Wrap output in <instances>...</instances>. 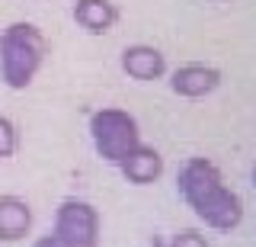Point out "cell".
<instances>
[{"label":"cell","instance_id":"cell-10","mask_svg":"<svg viewBox=\"0 0 256 247\" xmlns=\"http://www.w3.org/2000/svg\"><path fill=\"white\" fill-rule=\"evenodd\" d=\"M16 151V129L6 116H0V157H10Z\"/></svg>","mask_w":256,"mask_h":247},{"label":"cell","instance_id":"cell-8","mask_svg":"<svg viewBox=\"0 0 256 247\" xmlns=\"http://www.w3.org/2000/svg\"><path fill=\"white\" fill-rule=\"evenodd\" d=\"M32 228V209L20 196H0V241H22Z\"/></svg>","mask_w":256,"mask_h":247},{"label":"cell","instance_id":"cell-5","mask_svg":"<svg viewBox=\"0 0 256 247\" xmlns=\"http://www.w3.org/2000/svg\"><path fill=\"white\" fill-rule=\"evenodd\" d=\"M218 84H221V71L212 68V65H182V68H176L173 77H170L173 93L192 97V100L218 90Z\"/></svg>","mask_w":256,"mask_h":247},{"label":"cell","instance_id":"cell-2","mask_svg":"<svg viewBox=\"0 0 256 247\" xmlns=\"http://www.w3.org/2000/svg\"><path fill=\"white\" fill-rule=\"evenodd\" d=\"M45 61V36L32 23H13L0 33V77L10 90H26Z\"/></svg>","mask_w":256,"mask_h":247},{"label":"cell","instance_id":"cell-9","mask_svg":"<svg viewBox=\"0 0 256 247\" xmlns=\"http://www.w3.org/2000/svg\"><path fill=\"white\" fill-rule=\"evenodd\" d=\"M74 20L84 33L102 36V33H109L112 23H116V7H112V0H77Z\"/></svg>","mask_w":256,"mask_h":247},{"label":"cell","instance_id":"cell-3","mask_svg":"<svg viewBox=\"0 0 256 247\" xmlns=\"http://www.w3.org/2000/svg\"><path fill=\"white\" fill-rule=\"evenodd\" d=\"M90 138L93 148L102 161L118 164L134 145H141V132L134 116H128L125 109H100L90 119Z\"/></svg>","mask_w":256,"mask_h":247},{"label":"cell","instance_id":"cell-1","mask_svg":"<svg viewBox=\"0 0 256 247\" xmlns=\"http://www.w3.org/2000/svg\"><path fill=\"white\" fill-rule=\"evenodd\" d=\"M180 193L186 205L208 228L214 231H234L244 221V202L234 189L224 186L218 167L205 157H189L180 170Z\"/></svg>","mask_w":256,"mask_h":247},{"label":"cell","instance_id":"cell-13","mask_svg":"<svg viewBox=\"0 0 256 247\" xmlns=\"http://www.w3.org/2000/svg\"><path fill=\"white\" fill-rule=\"evenodd\" d=\"M253 183H256V167H253Z\"/></svg>","mask_w":256,"mask_h":247},{"label":"cell","instance_id":"cell-6","mask_svg":"<svg viewBox=\"0 0 256 247\" xmlns=\"http://www.w3.org/2000/svg\"><path fill=\"white\" fill-rule=\"evenodd\" d=\"M118 170H122V177L128 183L148 186V183H154L160 173H164V157H160L154 148H148V145H134L122 161H118Z\"/></svg>","mask_w":256,"mask_h":247},{"label":"cell","instance_id":"cell-11","mask_svg":"<svg viewBox=\"0 0 256 247\" xmlns=\"http://www.w3.org/2000/svg\"><path fill=\"white\" fill-rule=\"evenodd\" d=\"M170 247H208V241H205L202 231L186 228V231H180V234H176L173 241H170Z\"/></svg>","mask_w":256,"mask_h":247},{"label":"cell","instance_id":"cell-12","mask_svg":"<svg viewBox=\"0 0 256 247\" xmlns=\"http://www.w3.org/2000/svg\"><path fill=\"white\" fill-rule=\"evenodd\" d=\"M32 247H64V244L54 234H42V237H36V241H32Z\"/></svg>","mask_w":256,"mask_h":247},{"label":"cell","instance_id":"cell-7","mask_svg":"<svg viewBox=\"0 0 256 247\" xmlns=\"http://www.w3.org/2000/svg\"><path fill=\"white\" fill-rule=\"evenodd\" d=\"M122 71L134 81H157L166 74V61L154 45H128L122 52Z\"/></svg>","mask_w":256,"mask_h":247},{"label":"cell","instance_id":"cell-4","mask_svg":"<svg viewBox=\"0 0 256 247\" xmlns=\"http://www.w3.org/2000/svg\"><path fill=\"white\" fill-rule=\"evenodd\" d=\"M52 234L64 247H96L100 244V212L84 199H64L54 212Z\"/></svg>","mask_w":256,"mask_h":247}]
</instances>
